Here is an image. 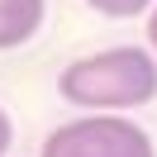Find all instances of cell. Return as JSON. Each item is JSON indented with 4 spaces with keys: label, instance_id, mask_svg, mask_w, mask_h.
I'll return each mask as SVG.
<instances>
[{
    "label": "cell",
    "instance_id": "obj_1",
    "mask_svg": "<svg viewBox=\"0 0 157 157\" xmlns=\"http://www.w3.org/2000/svg\"><path fill=\"white\" fill-rule=\"evenodd\" d=\"M57 95L100 114L138 109L157 95V57H147L143 48H105L95 57H76L71 67H62Z\"/></svg>",
    "mask_w": 157,
    "mask_h": 157
},
{
    "label": "cell",
    "instance_id": "obj_2",
    "mask_svg": "<svg viewBox=\"0 0 157 157\" xmlns=\"http://www.w3.org/2000/svg\"><path fill=\"white\" fill-rule=\"evenodd\" d=\"M43 157H152V138L133 119L95 109L86 119L52 128L48 143H43Z\"/></svg>",
    "mask_w": 157,
    "mask_h": 157
},
{
    "label": "cell",
    "instance_id": "obj_3",
    "mask_svg": "<svg viewBox=\"0 0 157 157\" xmlns=\"http://www.w3.org/2000/svg\"><path fill=\"white\" fill-rule=\"evenodd\" d=\"M43 0H0V48H19L43 29Z\"/></svg>",
    "mask_w": 157,
    "mask_h": 157
},
{
    "label": "cell",
    "instance_id": "obj_4",
    "mask_svg": "<svg viewBox=\"0 0 157 157\" xmlns=\"http://www.w3.org/2000/svg\"><path fill=\"white\" fill-rule=\"evenodd\" d=\"M90 10H100V14H109V19H133V14H143L152 0H86Z\"/></svg>",
    "mask_w": 157,
    "mask_h": 157
},
{
    "label": "cell",
    "instance_id": "obj_5",
    "mask_svg": "<svg viewBox=\"0 0 157 157\" xmlns=\"http://www.w3.org/2000/svg\"><path fill=\"white\" fill-rule=\"evenodd\" d=\"M14 143V124H10V114L0 109V157H5V147Z\"/></svg>",
    "mask_w": 157,
    "mask_h": 157
},
{
    "label": "cell",
    "instance_id": "obj_6",
    "mask_svg": "<svg viewBox=\"0 0 157 157\" xmlns=\"http://www.w3.org/2000/svg\"><path fill=\"white\" fill-rule=\"evenodd\" d=\"M147 43H152V52H157V10L147 14Z\"/></svg>",
    "mask_w": 157,
    "mask_h": 157
}]
</instances>
